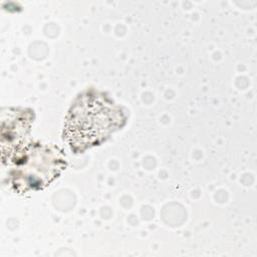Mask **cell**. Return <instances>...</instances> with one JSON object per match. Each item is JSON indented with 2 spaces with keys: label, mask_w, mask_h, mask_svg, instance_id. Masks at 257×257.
Instances as JSON below:
<instances>
[{
  "label": "cell",
  "mask_w": 257,
  "mask_h": 257,
  "mask_svg": "<svg viewBox=\"0 0 257 257\" xmlns=\"http://www.w3.org/2000/svg\"><path fill=\"white\" fill-rule=\"evenodd\" d=\"M8 161L10 185L19 194L45 189L66 168L65 156L59 148L38 142L25 143Z\"/></svg>",
  "instance_id": "2"
},
{
  "label": "cell",
  "mask_w": 257,
  "mask_h": 257,
  "mask_svg": "<svg viewBox=\"0 0 257 257\" xmlns=\"http://www.w3.org/2000/svg\"><path fill=\"white\" fill-rule=\"evenodd\" d=\"M126 122L122 108L94 89L80 93L65 117L63 140L74 154L99 146Z\"/></svg>",
  "instance_id": "1"
},
{
  "label": "cell",
  "mask_w": 257,
  "mask_h": 257,
  "mask_svg": "<svg viewBox=\"0 0 257 257\" xmlns=\"http://www.w3.org/2000/svg\"><path fill=\"white\" fill-rule=\"evenodd\" d=\"M34 112L30 108H8L2 110V159L10 157L24 145V139L30 133Z\"/></svg>",
  "instance_id": "3"
}]
</instances>
